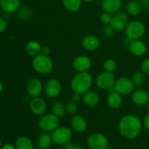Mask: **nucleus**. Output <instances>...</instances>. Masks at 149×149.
I'll return each instance as SVG.
<instances>
[{
  "label": "nucleus",
  "mask_w": 149,
  "mask_h": 149,
  "mask_svg": "<svg viewBox=\"0 0 149 149\" xmlns=\"http://www.w3.org/2000/svg\"><path fill=\"white\" fill-rule=\"evenodd\" d=\"M121 135L127 139H134L140 135L142 130L141 120L135 115H127L122 118L119 124Z\"/></svg>",
  "instance_id": "1"
},
{
  "label": "nucleus",
  "mask_w": 149,
  "mask_h": 149,
  "mask_svg": "<svg viewBox=\"0 0 149 149\" xmlns=\"http://www.w3.org/2000/svg\"><path fill=\"white\" fill-rule=\"evenodd\" d=\"M93 83V77L87 71L79 72L72 78L71 81V90L74 93L84 95L89 91Z\"/></svg>",
  "instance_id": "2"
},
{
  "label": "nucleus",
  "mask_w": 149,
  "mask_h": 149,
  "mask_svg": "<svg viewBox=\"0 0 149 149\" xmlns=\"http://www.w3.org/2000/svg\"><path fill=\"white\" fill-rule=\"evenodd\" d=\"M33 70L41 74H49L53 68V63L49 56L42 54L34 57L32 61Z\"/></svg>",
  "instance_id": "3"
},
{
  "label": "nucleus",
  "mask_w": 149,
  "mask_h": 149,
  "mask_svg": "<svg viewBox=\"0 0 149 149\" xmlns=\"http://www.w3.org/2000/svg\"><path fill=\"white\" fill-rule=\"evenodd\" d=\"M146 31V26L138 20H133L128 23L125 29L126 36L131 41L140 39L145 35Z\"/></svg>",
  "instance_id": "4"
},
{
  "label": "nucleus",
  "mask_w": 149,
  "mask_h": 149,
  "mask_svg": "<svg viewBox=\"0 0 149 149\" xmlns=\"http://www.w3.org/2000/svg\"><path fill=\"white\" fill-rule=\"evenodd\" d=\"M59 125V117L53 113L42 115L39 121V127L45 132H52Z\"/></svg>",
  "instance_id": "5"
},
{
  "label": "nucleus",
  "mask_w": 149,
  "mask_h": 149,
  "mask_svg": "<svg viewBox=\"0 0 149 149\" xmlns=\"http://www.w3.org/2000/svg\"><path fill=\"white\" fill-rule=\"evenodd\" d=\"M71 138L72 132L66 127H57L52 132V141L58 145H64L65 143L71 141Z\"/></svg>",
  "instance_id": "6"
},
{
  "label": "nucleus",
  "mask_w": 149,
  "mask_h": 149,
  "mask_svg": "<svg viewBox=\"0 0 149 149\" xmlns=\"http://www.w3.org/2000/svg\"><path fill=\"white\" fill-rule=\"evenodd\" d=\"M116 79L114 74L112 72L101 73L95 79V84L98 88L102 90H109L111 87H114Z\"/></svg>",
  "instance_id": "7"
},
{
  "label": "nucleus",
  "mask_w": 149,
  "mask_h": 149,
  "mask_svg": "<svg viewBox=\"0 0 149 149\" xmlns=\"http://www.w3.org/2000/svg\"><path fill=\"white\" fill-rule=\"evenodd\" d=\"M87 145L90 149H107L109 141L103 134L95 132L88 137Z\"/></svg>",
  "instance_id": "8"
},
{
  "label": "nucleus",
  "mask_w": 149,
  "mask_h": 149,
  "mask_svg": "<svg viewBox=\"0 0 149 149\" xmlns=\"http://www.w3.org/2000/svg\"><path fill=\"white\" fill-rule=\"evenodd\" d=\"M135 87L132 80L127 77L118 79L114 84V89L116 92L121 95L130 94L134 91Z\"/></svg>",
  "instance_id": "9"
},
{
  "label": "nucleus",
  "mask_w": 149,
  "mask_h": 149,
  "mask_svg": "<svg viewBox=\"0 0 149 149\" xmlns=\"http://www.w3.org/2000/svg\"><path fill=\"white\" fill-rule=\"evenodd\" d=\"M127 15L124 12H118L112 16L110 26L115 31H122L125 30L128 24Z\"/></svg>",
  "instance_id": "10"
},
{
  "label": "nucleus",
  "mask_w": 149,
  "mask_h": 149,
  "mask_svg": "<svg viewBox=\"0 0 149 149\" xmlns=\"http://www.w3.org/2000/svg\"><path fill=\"white\" fill-rule=\"evenodd\" d=\"M45 92L47 95L51 98H55L61 92V84L56 79H51L45 85Z\"/></svg>",
  "instance_id": "11"
},
{
  "label": "nucleus",
  "mask_w": 149,
  "mask_h": 149,
  "mask_svg": "<svg viewBox=\"0 0 149 149\" xmlns=\"http://www.w3.org/2000/svg\"><path fill=\"white\" fill-rule=\"evenodd\" d=\"M43 85L38 78L33 77L30 79L26 84V91L28 94L31 97H38L42 93Z\"/></svg>",
  "instance_id": "12"
},
{
  "label": "nucleus",
  "mask_w": 149,
  "mask_h": 149,
  "mask_svg": "<svg viewBox=\"0 0 149 149\" xmlns=\"http://www.w3.org/2000/svg\"><path fill=\"white\" fill-rule=\"evenodd\" d=\"M29 107L33 114L36 116H42L47 110V104L45 100L41 97H35L29 103Z\"/></svg>",
  "instance_id": "13"
},
{
  "label": "nucleus",
  "mask_w": 149,
  "mask_h": 149,
  "mask_svg": "<svg viewBox=\"0 0 149 149\" xmlns=\"http://www.w3.org/2000/svg\"><path fill=\"white\" fill-rule=\"evenodd\" d=\"M91 60L85 55H81L76 58L73 61V67L78 72H85L90 68Z\"/></svg>",
  "instance_id": "14"
},
{
  "label": "nucleus",
  "mask_w": 149,
  "mask_h": 149,
  "mask_svg": "<svg viewBox=\"0 0 149 149\" xmlns=\"http://www.w3.org/2000/svg\"><path fill=\"white\" fill-rule=\"evenodd\" d=\"M122 7V0H103L101 2V7L103 11L111 14H115L119 12Z\"/></svg>",
  "instance_id": "15"
},
{
  "label": "nucleus",
  "mask_w": 149,
  "mask_h": 149,
  "mask_svg": "<svg viewBox=\"0 0 149 149\" xmlns=\"http://www.w3.org/2000/svg\"><path fill=\"white\" fill-rule=\"evenodd\" d=\"M128 46L131 53L135 56H142L146 53V45L145 42L139 39L131 41Z\"/></svg>",
  "instance_id": "16"
},
{
  "label": "nucleus",
  "mask_w": 149,
  "mask_h": 149,
  "mask_svg": "<svg viewBox=\"0 0 149 149\" xmlns=\"http://www.w3.org/2000/svg\"><path fill=\"white\" fill-rule=\"evenodd\" d=\"M132 100L137 106H145L149 101V94L144 90H137L132 92Z\"/></svg>",
  "instance_id": "17"
},
{
  "label": "nucleus",
  "mask_w": 149,
  "mask_h": 149,
  "mask_svg": "<svg viewBox=\"0 0 149 149\" xmlns=\"http://www.w3.org/2000/svg\"><path fill=\"white\" fill-rule=\"evenodd\" d=\"M81 45L86 50L95 51L100 47V40L97 36L88 35L83 38Z\"/></svg>",
  "instance_id": "18"
},
{
  "label": "nucleus",
  "mask_w": 149,
  "mask_h": 149,
  "mask_svg": "<svg viewBox=\"0 0 149 149\" xmlns=\"http://www.w3.org/2000/svg\"><path fill=\"white\" fill-rule=\"evenodd\" d=\"M20 5V0H0V7L4 12L12 13L17 11Z\"/></svg>",
  "instance_id": "19"
},
{
  "label": "nucleus",
  "mask_w": 149,
  "mask_h": 149,
  "mask_svg": "<svg viewBox=\"0 0 149 149\" xmlns=\"http://www.w3.org/2000/svg\"><path fill=\"white\" fill-rule=\"evenodd\" d=\"M71 125L73 129L78 132H84L87 127L86 119L80 115H74L71 118Z\"/></svg>",
  "instance_id": "20"
},
{
  "label": "nucleus",
  "mask_w": 149,
  "mask_h": 149,
  "mask_svg": "<svg viewBox=\"0 0 149 149\" xmlns=\"http://www.w3.org/2000/svg\"><path fill=\"white\" fill-rule=\"evenodd\" d=\"M123 103L122 95L119 93L114 92V93H110L108 96L107 103L108 106L113 109H117L121 107Z\"/></svg>",
  "instance_id": "21"
},
{
  "label": "nucleus",
  "mask_w": 149,
  "mask_h": 149,
  "mask_svg": "<svg viewBox=\"0 0 149 149\" xmlns=\"http://www.w3.org/2000/svg\"><path fill=\"white\" fill-rule=\"evenodd\" d=\"M42 46L36 41H31L26 45V52L31 57H36L40 55L42 52Z\"/></svg>",
  "instance_id": "22"
},
{
  "label": "nucleus",
  "mask_w": 149,
  "mask_h": 149,
  "mask_svg": "<svg viewBox=\"0 0 149 149\" xmlns=\"http://www.w3.org/2000/svg\"><path fill=\"white\" fill-rule=\"evenodd\" d=\"M83 101L89 106H95L100 102V97L95 92L87 91L83 95Z\"/></svg>",
  "instance_id": "23"
},
{
  "label": "nucleus",
  "mask_w": 149,
  "mask_h": 149,
  "mask_svg": "<svg viewBox=\"0 0 149 149\" xmlns=\"http://www.w3.org/2000/svg\"><path fill=\"white\" fill-rule=\"evenodd\" d=\"M126 10L130 15L136 17L141 13L142 8H141L139 1L131 0L127 4Z\"/></svg>",
  "instance_id": "24"
},
{
  "label": "nucleus",
  "mask_w": 149,
  "mask_h": 149,
  "mask_svg": "<svg viewBox=\"0 0 149 149\" xmlns=\"http://www.w3.org/2000/svg\"><path fill=\"white\" fill-rule=\"evenodd\" d=\"M81 1L82 0H62V3L68 11L76 13L81 7Z\"/></svg>",
  "instance_id": "25"
},
{
  "label": "nucleus",
  "mask_w": 149,
  "mask_h": 149,
  "mask_svg": "<svg viewBox=\"0 0 149 149\" xmlns=\"http://www.w3.org/2000/svg\"><path fill=\"white\" fill-rule=\"evenodd\" d=\"M17 149H33V144L31 141L26 137H20L17 138L15 142Z\"/></svg>",
  "instance_id": "26"
},
{
  "label": "nucleus",
  "mask_w": 149,
  "mask_h": 149,
  "mask_svg": "<svg viewBox=\"0 0 149 149\" xmlns=\"http://www.w3.org/2000/svg\"><path fill=\"white\" fill-rule=\"evenodd\" d=\"M52 142V136L49 134H43L41 135L38 140V146L42 149H47L51 146Z\"/></svg>",
  "instance_id": "27"
},
{
  "label": "nucleus",
  "mask_w": 149,
  "mask_h": 149,
  "mask_svg": "<svg viewBox=\"0 0 149 149\" xmlns=\"http://www.w3.org/2000/svg\"><path fill=\"white\" fill-rule=\"evenodd\" d=\"M132 81H133L135 87H141L145 84L146 80V74L141 71H137L133 74L132 78Z\"/></svg>",
  "instance_id": "28"
},
{
  "label": "nucleus",
  "mask_w": 149,
  "mask_h": 149,
  "mask_svg": "<svg viewBox=\"0 0 149 149\" xmlns=\"http://www.w3.org/2000/svg\"><path fill=\"white\" fill-rule=\"evenodd\" d=\"M52 112L58 117H63L65 114V106L61 101H55L52 106Z\"/></svg>",
  "instance_id": "29"
},
{
  "label": "nucleus",
  "mask_w": 149,
  "mask_h": 149,
  "mask_svg": "<svg viewBox=\"0 0 149 149\" xmlns=\"http://www.w3.org/2000/svg\"><path fill=\"white\" fill-rule=\"evenodd\" d=\"M103 68L106 71L113 73L116 68V61L113 59H107L103 63Z\"/></svg>",
  "instance_id": "30"
},
{
  "label": "nucleus",
  "mask_w": 149,
  "mask_h": 149,
  "mask_svg": "<svg viewBox=\"0 0 149 149\" xmlns=\"http://www.w3.org/2000/svg\"><path fill=\"white\" fill-rule=\"evenodd\" d=\"M65 111L70 114H75L78 111V107H77V103L74 102H68L65 106Z\"/></svg>",
  "instance_id": "31"
},
{
  "label": "nucleus",
  "mask_w": 149,
  "mask_h": 149,
  "mask_svg": "<svg viewBox=\"0 0 149 149\" xmlns=\"http://www.w3.org/2000/svg\"><path fill=\"white\" fill-rule=\"evenodd\" d=\"M112 15L111 13H106V12H103L100 15V20L105 25H109L110 24L111 20Z\"/></svg>",
  "instance_id": "32"
},
{
  "label": "nucleus",
  "mask_w": 149,
  "mask_h": 149,
  "mask_svg": "<svg viewBox=\"0 0 149 149\" xmlns=\"http://www.w3.org/2000/svg\"><path fill=\"white\" fill-rule=\"evenodd\" d=\"M18 16L22 19H28L31 16V12L27 8H21L18 11Z\"/></svg>",
  "instance_id": "33"
},
{
  "label": "nucleus",
  "mask_w": 149,
  "mask_h": 149,
  "mask_svg": "<svg viewBox=\"0 0 149 149\" xmlns=\"http://www.w3.org/2000/svg\"><path fill=\"white\" fill-rule=\"evenodd\" d=\"M115 31L113 30V28L110 26V24L106 25L104 28H103V34L106 36H108V37H110V36H112L113 35V33H114Z\"/></svg>",
  "instance_id": "34"
},
{
  "label": "nucleus",
  "mask_w": 149,
  "mask_h": 149,
  "mask_svg": "<svg viewBox=\"0 0 149 149\" xmlns=\"http://www.w3.org/2000/svg\"><path fill=\"white\" fill-rule=\"evenodd\" d=\"M141 71L145 74L149 75V58L144 60L141 64Z\"/></svg>",
  "instance_id": "35"
},
{
  "label": "nucleus",
  "mask_w": 149,
  "mask_h": 149,
  "mask_svg": "<svg viewBox=\"0 0 149 149\" xmlns=\"http://www.w3.org/2000/svg\"><path fill=\"white\" fill-rule=\"evenodd\" d=\"M139 3L142 10H149V0H140Z\"/></svg>",
  "instance_id": "36"
},
{
  "label": "nucleus",
  "mask_w": 149,
  "mask_h": 149,
  "mask_svg": "<svg viewBox=\"0 0 149 149\" xmlns=\"http://www.w3.org/2000/svg\"><path fill=\"white\" fill-rule=\"evenodd\" d=\"M7 28V22L2 17H0V33H2Z\"/></svg>",
  "instance_id": "37"
},
{
  "label": "nucleus",
  "mask_w": 149,
  "mask_h": 149,
  "mask_svg": "<svg viewBox=\"0 0 149 149\" xmlns=\"http://www.w3.org/2000/svg\"><path fill=\"white\" fill-rule=\"evenodd\" d=\"M50 52H51V49L48 46H45L42 48V52H41V54H42V55L49 56Z\"/></svg>",
  "instance_id": "38"
},
{
  "label": "nucleus",
  "mask_w": 149,
  "mask_h": 149,
  "mask_svg": "<svg viewBox=\"0 0 149 149\" xmlns=\"http://www.w3.org/2000/svg\"><path fill=\"white\" fill-rule=\"evenodd\" d=\"M81 95L79 94V93H74V95H72V101L74 103H79L81 100Z\"/></svg>",
  "instance_id": "39"
},
{
  "label": "nucleus",
  "mask_w": 149,
  "mask_h": 149,
  "mask_svg": "<svg viewBox=\"0 0 149 149\" xmlns=\"http://www.w3.org/2000/svg\"><path fill=\"white\" fill-rule=\"evenodd\" d=\"M144 126L148 130H149V113L146 116L144 119Z\"/></svg>",
  "instance_id": "40"
},
{
  "label": "nucleus",
  "mask_w": 149,
  "mask_h": 149,
  "mask_svg": "<svg viewBox=\"0 0 149 149\" xmlns=\"http://www.w3.org/2000/svg\"><path fill=\"white\" fill-rule=\"evenodd\" d=\"M68 149H81V148L80 146H74L72 144V145H71V146Z\"/></svg>",
  "instance_id": "41"
},
{
  "label": "nucleus",
  "mask_w": 149,
  "mask_h": 149,
  "mask_svg": "<svg viewBox=\"0 0 149 149\" xmlns=\"http://www.w3.org/2000/svg\"><path fill=\"white\" fill-rule=\"evenodd\" d=\"M3 149H14L13 148V147L11 146H4V148Z\"/></svg>",
  "instance_id": "42"
},
{
  "label": "nucleus",
  "mask_w": 149,
  "mask_h": 149,
  "mask_svg": "<svg viewBox=\"0 0 149 149\" xmlns=\"http://www.w3.org/2000/svg\"><path fill=\"white\" fill-rule=\"evenodd\" d=\"M2 90H3V84H2V83L0 81V93L2 92Z\"/></svg>",
  "instance_id": "43"
},
{
  "label": "nucleus",
  "mask_w": 149,
  "mask_h": 149,
  "mask_svg": "<svg viewBox=\"0 0 149 149\" xmlns=\"http://www.w3.org/2000/svg\"><path fill=\"white\" fill-rule=\"evenodd\" d=\"M82 1H85V2L90 3V2H93V1H94L95 0H82Z\"/></svg>",
  "instance_id": "44"
},
{
  "label": "nucleus",
  "mask_w": 149,
  "mask_h": 149,
  "mask_svg": "<svg viewBox=\"0 0 149 149\" xmlns=\"http://www.w3.org/2000/svg\"><path fill=\"white\" fill-rule=\"evenodd\" d=\"M146 107H147V109H148V110L149 111V101L148 102V103L146 104Z\"/></svg>",
  "instance_id": "45"
},
{
  "label": "nucleus",
  "mask_w": 149,
  "mask_h": 149,
  "mask_svg": "<svg viewBox=\"0 0 149 149\" xmlns=\"http://www.w3.org/2000/svg\"><path fill=\"white\" fill-rule=\"evenodd\" d=\"M57 149H64V148H57Z\"/></svg>",
  "instance_id": "46"
},
{
  "label": "nucleus",
  "mask_w": 149,
  "mask_h": 149,
  "mask_svg": "<svg viewBox=\"0 0 149 149\" xmlns=\"http://www.w3.org/2000/svg\"><path fill=\"white\" fill-rule=\"evenodd\" d=\"M133 1H140V0H133Z\"/></svg>",
  "instance_id": "47"
},
{
  "label": "nucleus",
  "mask_w": 149,
  "mask_h": 149,
  "mask_svg": "<svg viewBox=\"0 0 149 149\" xmlns=\"http://www.w3.org/2000/svg\"><path fill=\"white\" fill-rule=\"evenodd\" d=\"M0 146H1V141H0Z\"/></svg>",
  "instance_id": "48"
},
{
  "label": "nucleus",
  "mask_w": 149,
  "mask_h": 149,
  "mask_svg": "<svg viewBox=\"0 0 149 149\" xmlns=\"http://www.w3.org/2000/svg\"><path fill=\"white\" fill-rule=\"evenodd\" d=\"M148 84H149V80H148Z\"/></svg>",
  "instance_id": "49"
}]
</instances>
